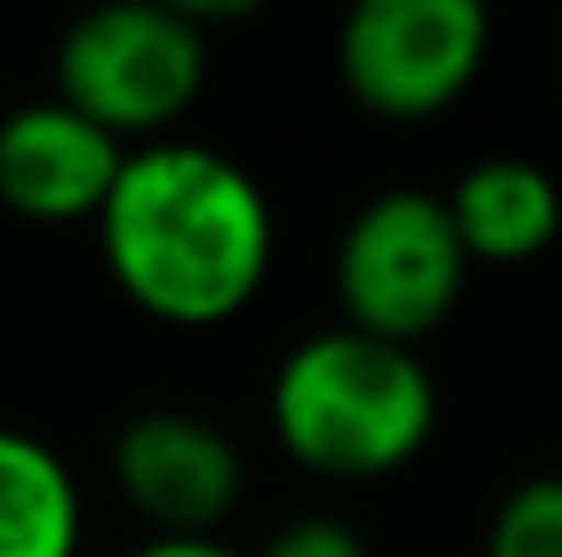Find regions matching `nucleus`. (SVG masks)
I'll list each match as a JSON object with an SVG mask.
<instances>
[{
    "label": "nucleus",
    "mask_w": 562,
    "mask_h": 557,
    "mask_svg": "<svg viewBox=\"0 0 562 557\" xmlns=\"http://www.w3.org/2000/svg\"><path fill=\"white\" fill-rule=\"evenodd\" d=\"M491 12L479 0H359L341 19L336 66L378 121H431L479 85Z\"/></svg>",
    "instance_id": "39448f33"
},
{
    "label": "nucleus",
    "mask_w": 562,
    "mask_h": 557,
    "mask_svg": "<svg viewBox=\"0 0 562 557\" xmlns=\"http://www.w3.org/2000/svg\"><path fill=\"white\" fill-rule=\"evenodd\" d=\"M270 432L317 480H390L431 444L437 378L419 348L353 324L312 330L270 371Z\"/></svg>",
    "instance_id": "f03ea898"
},
{
    "label": "nucleus",
    "mask_w": 562,
    "mask_h": 557,
    "mask_svg": "<svg viewBox=\"0 0 562 557\" xmlns=\"http://www.w3.org/2000/svg\"><path fill=\"white\" fill-rule=\"evenodd\" d=\"M467 270L473 258L449 222L443 192L390 186L347 216L336 241V300L347 312L341 324L419 348L454 312Z\"/></svg>",
    "instance_id": "20e7f679"
},
{
    "label": "nucleus",
    "mask_w": 562,
    "mask_h": 557,
    "mask_svg": "<svg viewBox=\"0 0 562 557\" xmlns=\"http://www.w3.org/2000/svg\"><path fill=\"white\" fill-rule=\"evenodd\" d=\"M485 557H562V474L508 486L485 522Z\"/></svg>",
    "instance_id": "9d476101"
},
{
    "label": "nucleus",
    "mask_w": 562,
    "mask_h": 557,
    "mask_svg": "<svg viewBox=\"0 0 562 557\" xmlns=\"http://www.w3.org/2000/svg\"><path fill=\"white\" fill-rule=\"evenodd\" d=\"M126 144L60 97H36L0 114V204L24 222H97Z\"/></svg>",
    "instance_id": "0eeeda50"
},
{
    "label": "nucleus",
    "mask_w": 562,
    "mask_h": 557,
    "mask_svg": "<svg viewBox=\"0 0 562 557\" xmlns=\"http://www.w3.org/2000/svg\"><path fill=\"white\" fill-rule=\"evenodd\" d=\"M251 557H371V546L353 522H341L329 510H305L293 522H281Z\"/></svg>",
    "instance_id": "9b49d317"
},
{
    "label": "nucleus",
    "mask_w": 562,
    "mask_h": 557,
    "mask_svg": "<svg viewBox=\"0 0 562 557\" xmlns=\"http://www.w3.org/2000/svg\"><path fill=\"white\" fill-rule=\"evenodd\" d=\"M126 557H246V552H234L222 534H150Z\"/></svg>",
    "instance_id": "f8f14e48"
},
{
    "label": "nucleus",
    "mask_w": 562,
    "mask_h": 557,
    "mask_svg": "<svg viewBox=\"0 0 562 557\" xmlns=\"http://www.w3.org/2000/svg\"><path fill=\"white\" fill-rule=\"evenodd\" d=\"M443 204L473 264H527L562 234V186L527 156H485L461 168Z\"/></svg>",
    "instance_id": "6e6552de"
},
{
    "label": "nucleus",
    "mask_w": 562,
    "mask_h": 557,
    "mask_svg": "<svg viewBox=\"0 0 562 557\" xmlns=\"http://www.w3.org/2000/svg\"><path fill=\"white\" fill-rule=\"evenodd\" d=\"M114 492L156 534H216L246 498V456L210 414L144 408L109 444Z\"/></svg>",
    "instance_id": "423d86ee"
},
{
    "label": "nucleus",
    "mask_w": 562,
    "mask_h": 557,
    "mask_svg": "<svg viewBox=\"0 0 562 557\" xmlns=\"http://www.w3.org/2000/svg\"><path fill=\"white\" fill-rule=\"evenodd\" d=\"M85 492L43 437L0 426V557H78Z\"/></svg>",
    "instance_id": "1a4fd4ad"
},
{
    "label": "nucleus",
    "mask_w": 562,
    "mask_h": 557,
    "mask_svg": "<svg viewBox=\"0 0 562 557\" xmlns=\"http://www.w3.org/2000/svg\"><path fill=\"white\" fill-rule=\"evenodd\" d=\"M210 78V36L173 0H114L66 24L55 48V97L120 144L168 138Z\"/></svg>",
    "instance_id": "7ed1b4c3"
},
{
    "label": "nucleus",
    "mask_w": 562,
    "mask_h": 557,
    "mask_svg": "<svg viewBox=\"0 0 562 557\" xmlns=\"http://www.w3.org/2000/svg\"><path fill=\"white\" fill-rule=\"evenodd\" d=\"M109 282L144 318L216 330L263 294L276 270V210L246 163L198 138L126 151L97 216Z\"/></svg>",
    "instance_id": "f257e3e1"
}]
</instances>
